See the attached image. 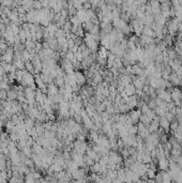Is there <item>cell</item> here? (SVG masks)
<instances>
[{
  "mask_svg": "<svg viewBox=\"0 0 182 183\" xmlns=\"http://www.w3.org/2000/svg\"><path fill=\"white\" fill-rule=\"evenodd\" d=\"M124 92L126 93L127 97H132V95H135V93H136V88H135V86L133 84H130L125 86Z\"/></svg>",
  "mask_w": 182,
  "mask_h": 183,
  "instance_id": "cell-5",
  "label": "cell"
},
{
  "mask_svg": "<svg viewBox=\"0 0 182 183\" xmlns=\"http://www.w3.org/2000/svg\"><path fill=\"white\" fill-rule=\"evenodd\" d=\"M17 95H18V92H16L14 89L11 88L9 91H8V100L7 101H9V102L16 101V100H17Z\"/></svg>",
  "mask_w": 182,
  "mask_h": 183,
  "instance_id": "cell-8",
  "label": "cell"
},
{
  "mask_svg": "<svg viewBox=\"0 0 182 183\" xmlns=\"http://www.w3.org/2000/svg\"><path fill=\"white\" fill-rule=\"evenodd\" d=\"M54 84L58 88H63L66 86V84H64V76H57L54 79Z\"/></svg>",
  "mask_w": 182,
  "mask_h": 183,
  "instance_id": "cell-10",
  "label": "cell"
},
{
  "mask_svg": "<svg viewBox=\"0 0 182 183\" xmlns=\"http://www.w3.org/2000/svg\"><path fill=\"white\" fill-rule=\"evenodd\" d=\"M64 59H66V60L71 61L72 62L73 60H75V54L72 52H70V50H68V52L66 53V55H64Z\"/></svg>",
  "mask_w": 182,
  "mask_h": 183,
  "instance_id": "cell-14",
  "label": "cell"
},
{
  "mask_svg": "<svg viewBox=\"0 0 182 183\" xmlns=\"http://www.w3.org/2000/svg\"><path fill=\"white\" fill-rule=\"evenodd\" d=\"M58 91H59V88H58L54 83L52 84L47 85V94H48V97H52L54 95L58 94Z\"/></svg>",
  "mask_w": 182,
  "mask_h": 183,
  "instance_id": "cell-3",
  "label": "cell"
},
{
  "mask_svg": "<svg viewBox=\"0 0 182 183\" xmlns=\"http://www.w3.org/2000/svg\"><path fill=\"white\" fill-rule=\"evenodd\" d=\"M91 172H93V174H98V175H102V166L100 165V163H94L93 165L90 167Z\"/></svg>",
  "mask_w": 182,
  "mask_h": 183,
  "instance_id": "cell-9",
  "label": "cell"
},
{
  "mask_svg": "<svg viewBox=\"0 0 182 183\" xmlns=\"http://www.w3.org/2000/svg\"><path fill=\"white\" fill-rule=\"evenodd\" d=\"M84 163H85V165H86V167L90 168L91 166L93 165V164H94L96 162H94V161L92 160V158H90L89 156H87L86 154H85V155H84Z\"/></svg>",
  "mask_w": 182,
  "mask_h": 183,
  "instance_id": "cell-11",
  "label": "cell"
},
{
  "mask_svg": "<svg viewBox=\"0 0 182 183\" xmlns=\"http://www.w3.org/2000/svg\"><path fill=\"white\" fill-rule=\"evenodd\" d=\"M7 160L8 158H0V171H5V170H7Z\"/></svg>",
  "mask_w": 182,
  "mask_h": 183,
  "instance_id": "cell-15",
  "label": "cell"
},
{
  "mask_svg": "<svg viewBox=\"0 0 182 183\" xmlns=\"http://www.w3.org/2000/svg\"><path fill=\"white\" fill-rule=\"evenodd\" d=\"M73 119H74V121H75L76 123H80V124L83 123V117L80 116V114L76 113L75 115L73 116Z\"/></svg>",
  "mask_w": 182,
  "mask_h": 183,
  "instance_id": "cell-17",
  "label": "cell"
},
{
  "mask_svg": "<svg viewBox=\"0 0 182 183\" xmlns=\"http://www.w3.org/2000/svg\"><path fill=\"white\" fill-rule=\"evenodd\" d=\"M108 54H109V50H107L105 47H103V46L100 45V47H99V49H98V57L99 58L107 59Z\"/></svg>",
  "mask_w": 182,
  "mask_h": 183,
  "instance_id": "cell-6",
  "label": "cell"
},
{
  "mask_svg": "<svg viewBox=\"0 0 182 183\" xmlns=\"http://www.w3.org/2000/svg\"><path fill=\"white\" fill-rule=\"evenodd\" d=\"M25 70L29 73H33L34 66H33V64H32L31 61H26L25 62Z\"/></svg>",
  "mask_w": 182,
  "mask_h": 183,
  "instance_id": "cell-13",
  "label": "cell"
},
{
  "mask_svg": "<svg viewBox=\"0 0 182 183\" xmlns=\"http://www.w3.org/2000/svg\"><path fill=\"white\" fill-rule=\"evenodd\" d=\"M160 127H161V129L165 130V132H169V127H170V122H169L165 117L160 118Z\"/></svg>",
  "mask_w": 182,
  "mask_h": 183,
  "instance_id": "cell-4",
  "label": "cell"
},
{
  "mask_svg": "<svg viewBox=\"0 0 182 183\" xmlns=\"http://www.w3.org/2000/svg\"><path fill=\"white\" fill-rule=\"evenodd\" d=\"M76 17L78 18V19L80 20V23L82 24H85V23H87L88 20H90L88 18V16H87V12H86V10H79V11H77L76 12Z\"/></svg>",
  "mask_w": 182,
  "mask_h": 183,
  "instance_id": "cell-2",
  "label": "cell"
},
{
  "mask_svg": "<svg viewBox=\"0 0 182 183\" xmlns=\"http://www.w3.org/2000/svg\"><path fill=\"white\" fill-rule=\"evenodd\" d=\"M75 59H76V61L77 62H82L83 60H84V57H83V55L80 54V53H76L75 54Z\"/></svg>",
  "mask_w": 182,
  "mask_h": 183,
  "instance_id": "cell-19",
  "label": "cell"
},
{
  "mask_svg": "<svg viewBox=\"0 0 182 183\" xmlns=\"http://www.w3.org/2000/svg\"><path fill=\"white\" fill-rule=\"evenodd\" d=\"M85 33H86V31H85V30L83 29V27H82V26H80V27L78 28V30H77V32H76V34H75V36H77V38H79V39H84Z\"/></svg>",
  "mask_w": 182,
  "mask_h": 183,
  "instance_id": "cell-16",
  "label": "cell"
},
{
  "mask_svg": "<svg viewBox=\"0 0 182 183\" xmlns=\"http://www.w3.org/2000/svg\"><path fill=\"white\" fill-rule=\"evenodd\" d=\"M69 20L71 22V24H72L73 26H78V27H80V26L83 25L82 23H80V20L78 19L77 17L75 16H71V17H69Z\"/></svg>",
  "mask_w": 182,
  "mask_h": 183,
  "instance_id": "cell-12",
  "label": "cell"
},
{
  "mask_svg": "<svg viewBox=\"0 0 182 183\" xmlns=\"http://www.w3.org/2000/svg\"><path fill=\"white\" fill-rule=\"evenodd\" d=\"M164 117L166 118V119L168 120L169 122H173L174 120H175V116H174L173 114L170 113V111H167V113L165 114V116H164Z\"/></svg>",
  "mask_w": 182,
  "mask_h": 183,
  "instance_id": "cell-18",
  "label": "cell"
},
{
  "mask_svg": "<svg viewBox=\"0 0 182 183\" xmlns=\"http://www.w3.org/2000/svg\"><path fill=\"white\" fill-rule=\"evenodd\" d=\"M76 75V84L79 87H85L87 85V77L84 75V73L82 71H77L75 72Z\"/></svg>",
  "mask_w": 182,
  "mask_h": 183,
  "instance_id": "cell-1",
  "label": "cell"
},
{
  "mask_svg": "<svg viewBox=\"0 0 182 183\" xmlns=\"http://www.w3.org/2000/svg\"><path fill=\"white\" fill-rule=\"evenodd\" d=\"M24 124H25L26 131H28V130H31V129H33V127H35V120L26 118L25 121H24Z\"/></svg>",
  "mask_w": 182,
  "mask_h": 183,
  "instance_id": "cell-7",
  "label": "cell"
}]
</instances>
